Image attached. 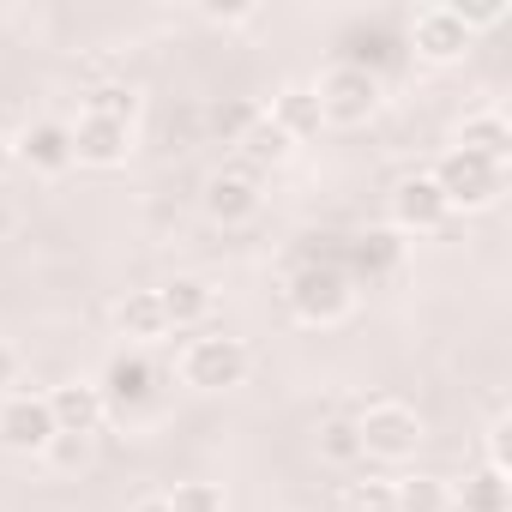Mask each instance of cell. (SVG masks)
Returning a JSON list of instances; mask_svg holds the SVG:
<instances>
[{
    "label": "cell",
    "instance_id": "obj_16",
    "mask_svg": "<svg viewBox=\"0 0 512 512\" xmlns=\"http://www.w3.org/2000/svg\"><path fill=\"white\" fill-rule=\"evenodd\" d=\"M115 338H127V350H145V344L169 338L163 308H157V290H127L115 302Z\"/></svg>",
    "mask_w": 512,
    "mask_h": 512
},
{
    "label": "cell",
    "instance_id": "obj_1",
    "mask_svg": "<svg viewBox=\"0 0 512 512\" xmlns=\"http://www.w3.org/2000/svg\"><path fill=\"white\" fill-rule=\"evenodd\" d=\"M314 103H320V121L326 127H368L386 103V79L374 67H356V61H338L314 79Z\"/></svg>",
    "mask_w": 512,
    "mask_h": 512
},
{
    "label": "cell",
    "instance_id": "obj_18",
    "mask_svg": "<svg viewBox=\"0 0 512 512\" xmlns=\"http://www.w3.org/2000/svg\"><path fill=\"white\" fill-rule=\"evenodd\" d=\"M458 512H512V470L482 464L476 476H464V488H452Z\"/></svg>",
    "mask_w": 512,
    "mask_h": 512
},
{
    "label": "cell",
    "instance_id": "obj_26",
    "mask_svg": "<svg viewBox=\"0 0 512 512\" xmlns=\"http://www.w3.org/2000/svg\"><path fill=\"white\" fill-rule=\"evenodd\" d=\"M163 500H169V512H229L217 482H175Z\"/></svg>",
    "mask_w": 512,
    "mask_h": 512
},
{
    "label": "cell",
    "instance_id": "obj_15",
    "mask_svg": "<svg viewBox=\"0 0 512 512\" xmlns=\"http://www.w3.org/2000/svg\"><path fill=\"white\" fill-rule=\"evenodd\" d=\"M157 308H163V326L169 332H199L211 320V308H217V290L205 278H169L157 290Z\"/></svg>",
    "mask_w": 512,
    "mask_h": 512
},
{
    "label": "cell",
    "instance_id": "obj_22",
    "mask_svg": "<svg viewBox=\"0 0 512 512\" xmlns=\"http://www.w3.org/2000/svg\"><path fill=\"white\" fill-rule=\"evenodd\" d=\"M314 446H320V458H326V464H338V470L362 464V434H356V416H326V422H320V434H314Z\"/></svg>",
    "mask_w": 512,
    "mask_h": 512
},
{
    "label": "cell",
    "instance_id": "obj_3",
    "mask_svg": "<svg viewBox=\"0 0 512 512\" xmlns=\"http://www.w3.org/2000/svg\"><path fill=\"white\" fill-rule=\"evenodd\" d=\"M356 434H362V458H374V464H410L416 446L428 440V422L404 398H374L368 410H356Z\"/></svg>",
    "mask_w": 512,
    "mask_h": 512
},
{
    "label": "cell",
    "instance_id": "obj_19",
    "mask_svg": "<svg viewBox=\"0 0 512 512\" xmlns=\"http://www.w3.org/2000/svg\"><path fill=\"white\" fill-rule=\"evenodd\" d=\"M266 115H272L296 145H302V139H314V133L326 127V121H320V103H314V85H284V91L272 97V109H266Z\"/></svg>",
    "mask_w": 512,
    "mask_h": 512
},
{
    "label": "cell",
    "instance_id": "obj_8",
    "mask_svg": "<svg viewBox=\"0 0 512 512\" xmlns=\"http://www.w3.org/2000/svg\"><path fill=\"white\" fill-rule=\"evenodd\" d=\"M446 223H452V211H446V199H440L428 169H416V175H404L392 187V235H434Z\"/></svg>",
    "mask_w": 512,
    "mask_h": 512
},
{
    "label": "cell",
    "instance_id": "obj_12",
    "mask_svg": "<svg viewBox=\"0 0 512 512\" xmlns=\"http://www.w3.org/2000/svg\"><path fill=\"white\" fill-rule=\"evenodd\" d=\"M13 163H25L31 175H67L73 169V127L67 121H31L19 139H13Z\"/></svg>",
    "mask_w": 512,
    "mask_h": 512
},
{
    "label": "cell",
    "instance_id": "obj_2",
    "mask_svg": "<svg viewBox=\"0 0 512 512\" xmlns=\"http://www.w3.org/2000/svg\"><path fill=\"white\" fill-rule=\"evenodd\" d=\"M290 314L302 320V326H344L350 314H356V284H350V272L338 266V260H308V266H296V278H290Z\"/></svg>",
    "mask_w": 512,
    "mask_h": 512
},
{
    "label": "cell",
    "instance_id": "obj_4",
    "mask_svg": "<svg viewBox=\"0 0 512 512\" xmlns=\"http://www.w3.org/2000/svg\"><path fill=\"white\" fill-rule=\"evenodd\" d=\"M175 374H181V386H193V392H235V386L253 374V350H247L241 338H229V332H199V338L181 344Z\"/></svg>",
    "mask_w": 512,
    "mask_h": 512
},
{
    "label": "cell",
    "instance_id": "obj_32",
    "mask_svg": "<svg viewBox=\"0 0 512 512\" xmlns=\"http://www.w3.org/2000/svg\"><path fill=\"white\" fill-rule=\"evenodd\" d=\"M7 169H13V139H0V181H7Z\"/></svg>",
    "mask_w": 512,
    "mask_h": 512
},
{
    "label": "cell",
    "instance_id": "obj_28",
    "mask_svg": "<svg viewBox=\"0 0 512 512\" xmlns=\"http://www.w3.org/2000/svg\"><path fill=\"white\" fill-rule=\"evenodd\" d=\"M506 434H512V416L494 410V422H488V464H494V470H512V446H506Z\"/></svg>",
    "mask_w": 512,
    "mask_h": 512
},
{
    "label": "cell",
    "instance_id": "obj_17",
    "mask_svg": "<svg viewBox=\"0 0 512 512\" xmlns=\"http://www.w3.org/2000/svg\"><path fill=\"white\" fill-rule=\"evenodd\" d=\"M235 145H241L247 169H278V163H290V157H296V139H290V133H284V127H278L266 109L253 115V127H247Z\"/></svg>",
    "mask_w": 512,
    "mask_h": 512
},
{
    "label": "cell",
    "instance_id": "obj_7",
    "mask_svg": "<svg viewBox=\"0 0 512 512\" xmlns=\"http://www.w3.org/2000/svg\"><path fill=\"white\" fill-rule=\"evenodd\" d=\"M55 434H61V428H55L43 392H7V398H0V446H7V452L43 458Z\"/></svg>",
    "mask_w": 512,
    "mask_h": 512
},
{
    "label": "cell",
    "instance_id": "obj_10",
    "mask_svg": "<svg viewBox=\"0 0 512 512\" xmlns=\"http://www.w3.org/2000/svg\"><path fill=\"white\" fill-rule=\"evenodd\" d=\"M260 199L266 193H260V175H253V169H217V175H205V193H199L205 217L223 223V229L260 217Z\"/></svg>",
    "mask_w": 512,
    "mask_h": 512
},
{
    "label": "cell",
    "instance_id": "obj_11",
    "mask_svg": "<svg viewBox=\"0 0 512 512\" xmlns=\"http://www.w3.org/2000/svg\"><path fill=\"white\" fill-rule=\"evenodd\" d=\"M67 127H73V163H85V169H121L133 157V127H121V121L79 115Z\"/></svg>",
    "mask_w": 512,
    "mask_h": 512
},
{
    "label": "cell",
    "instance_id": "obj_25",
    "mask_svg": "<svg viewBox=\"0 0 512 512\" xmlns=\"http://www.w3.org/2000/svg\"><path fill=\"white\" fill-rule=\"evenodd\" d=\"M91 452H97V434H55V440H49V452H43V464H49V470H61V476H73V470H85V464H91Z\"/></svg>",
    "mask_w": 512,
    "mask_h": 512
},
{
    "label": "cell",
    "instance_id": "obj_14",
    "mask_svg": "<svg viewBox=\"0 0 512 512\" xmlns=\"http://www.w3.org/2000/svg\"><path fill=\"white\" fill-rule=\"evenodd\" d=\"M452 151H470V157H488V163L506 169V157H512V121H506V109H470L452 127Z\"/></svg>",
    "mask_w": 512,
    "mask_h": 512
},
{
    "label": "cell",
    "instance_id": "obj_9",
    "mask_svg": "<svg viewBox=\"0 0 512 512\" xmlns=\"http://www.w3.org/2000/svg\"><path fill=\"white\" fill-rule=\"evenodd\" d=\"M97 392H103V404L109 410H145L151 398H157V368H151V356L145 350H115L109 356V368L97 374Z\"/></svg>",
    "mask_w": 512,
    "mask_h": 512
},
{
    "label": "cell",
    "instance_id": "obj_27",
    "mask_svg": "<svg viewBox=\"0 0 512 512\" xmlns=\"http://www.w3.org/2000/svg\"><path fill=\"white\" fill-rule=\"evenodd\" d=\"M452 7H458V19H464V31L476 37V31H494L512 7H506V0H452Z\"/></svg>",
    "mask_w": 512,
    "mask_h": 512
},
{
    "label": "cell",
    "instance_id": "obj_24",
    "mask_svg": "<svg viewBox=\"0 0 512 512\" xmlns=\"http://www.w3.org/2000/svg\"><path fill=\"white\" fill-rule=\"evenodd\" d=\"M85 115H103V121L133 127V115H139V91H133V85H97V91L85 97Z\"/></svg>",
    "mask_w": 512,
    "mask_h": 512
},
{
    "label": "cell",
    "instance_id": "obj_5",
    "mask_svg": "<svg viewBox=\"0 0 512 512\" xmlns=\"http://www.w3.org/2000/svg\"><path fill=\"white\" fill-rule=\"evenodd\" d=\"M428 175H434L446 211H488L506 193V169L488 163V157H470V151H446Z\"/></svg>",
    "mask_w": 512,
    "mask_h": 512
},
{
    "label": "cell",
    "instance_id": "obj_29",
    "mask_svg": "<svg viewBox=\"0 0 512 512\" xmlns=\"http://www.w3.org/2000/svg\"><path fill=\"white\" fill-rule=\"evenodd\" d=\"M205 19L211 25H253V19H260V7H205Z\"/></svg>",
    "mask_w": 512,
    "mask_h": 512
},
{
    "label": "cell",
    "instance_id": "obj_31",
    "mask_svg": "<svg viewBox=\"0 0 512 512\" xmlns=\"http://www.w3.org/2000/svg\"><path fill=\"white\" fill-rule=\"evenodd\" d=\"M133 512H169V500L163 494H145V500H133Z\"/></svg>",
    "mask_w": 512,
    "mask_h": 512
},
{
    "label": "cell",
    "instance_id": "obj_21",
    "mask_svg": "<svg viewBox=\"0 0 512 512\" xmlns=\"http://www.w3.org/2000/svg\"><path fill=\"white\" fill-rule=\"evenodd\" d=\"M392 500H398V512H452V482L410 470V476H392Z\"/></svg>",
    "mask_w": 512,
    "mask_h": 512
},
{
    "label": "cell",
    "instance_id": "obj_20",
    "mask_svg": "<svg viewBox=\"0 0 512 512\" xmlns=\"http://www.w3.org/2000/svg\"><path fill=\"white\" fill-rule=\"evenodd\" d=\"M398 253H404V241H398L392 229H368V235L350 241V266H344V272H350V284H356V278H380V272L398 266Z\"/></svg>",
    "mask_w": 512,
    "mask_h": 512
},
{
    "label": "cell",
    "instance_id": "obj_6",
    "mask_svg": "<svg viewBox=\"0 0 512 512\" xmlns=\"http://www.w3.org/2000/svg\"><path fill=\"white\" fill-rule=\"evenodd\" d=\"M470 31H464V19H458V7L452 0H434V7H422L416 19H410V55L422 61V67H458L464 55H470Z\"/></svg>",
    "mask_w": 512,
    "mask_h": 512
},
{
    "label": "cell",
    "instance_id": "obj_13",
    "mask_svg": "<svg viewBox=\"0 0 512 512\" xmlns=\"http://www.w3.org/2000/svg\"><path fill=\"white\" fill-rule=\"evenodd\" d=\"M43 398H49V416H55L61 434H97V428L109 422V404H103L97 380H61V386L43 392Z\"/></svg>",
    "mask_w": 512,
    "mask_h": 512
},
{
    "label": "cell",
    "instance_id": "obj_30",
    "mask_svg": "<svg viewBox=\"0 0 512 512\" xmlns=\"http://www.w3.org/2000/svg\"><path fill=\"white\" fill-rule=\"evenodd\" d=\"M13 380H19V350H13L7 338H0V392H7Z\"/></svg>",
    "mask_w": 512,
    "mask_h": 512
},
{
    "label": "cell",
    "instance_id": "obj_23",
    "mask_svg": "<svg viewBox=\"0 0 512 512\" xmlns=\"http://www.w3.org/2000/svg\"><path fill=\"white\" fill-rule=\"evenodd\" d=\"M338 512H398V500H392V476H362V482H344Z\"/></svg>",
    "mask_w": 512,
    "mask_h": 512
}]
</instances>
